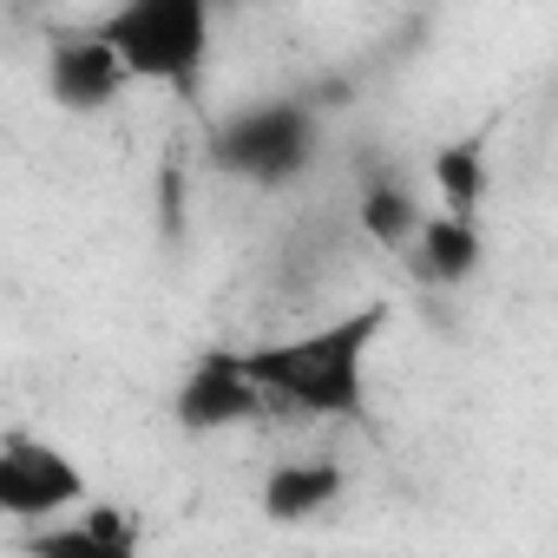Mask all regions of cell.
<instances>
[{
  "instance_id": "1",
  "label": "cell",
  "mask_w": 558,
  "mask_h": 558,
  "mask_svg": "<svg viewBox=\"0 0 558 558\" xmlns=\"http://www.w3.org/2000/svg\"><path fill=\"white\" fill-rule=\"evenodd\" d=\"M388 323V303L362 310V316H342L316 336H296V342H276V349H236L250 381L263 395H283L310 414H355L362 408V375H368V349Z\"/></svg>"
},
{
  "instance_id": "2",
  "label": "cell",
  "mask_w": 558,
  "mask_h": 558,
  "mask_svg": "<svg viewBox=\"0 0 558 558\" xmlns=\"http://www.w3.org/2000/svg\"><path fill=\"white\" fill-rule=\"evenodd\" d=\"M125 73L145 86H191L210 60V0H119L99 21Z\"/></svg>"
},
{
  "instance_id": "3",
  "label": "cell",
  "mask_w": 558,
  "mask_h": 558,
  "mask_svg": "<svg viewBox=\"0 0 558 558\" xmlns=\"http://www.w3.org/2000/svg\"><path fill=\"white\" fill-rule=\"evenodd\" d=\"M86 499H93V480H86V466L60 440H47L34 427H8V434H0V512H8V519L60 525Z\"/></svg>"
},
{
  "instance_id": "4",
  "label": "cell",
  "mask_w": 558,
  "mask_h": 558,
  "mask_svg": "<svg viewBox=\"0 0 558 558\" xmlns=\"http://www.w3.org/2000/svg\"><path fill=\"white\" fill-rule=\"evenodd\" d=\"M47 86H53V106H66V112H106V106H112L125 86H138V80L125 73L119 47H112L99 27H86V34L53 40Z\"/></svg>"
},
{
  "instance_id": "5",
  "label": "cell",
  "mask_w": 558,
  "mask_h": 558,
  "mask_svg": "<svg viewBox=\"0 0 558 558\" xmlns=\"http://www.w3.org/2000/svg\"><path fill=\"white\" fill-rule=\"evenodd\" d=\"M256 381H250V368H243V355H204L197 362V375L184 381V395H178V421L191 427V434H204V427H230V421H243L250 408H256Z\"/></svg>"
},
{
  "instance_id": "6",
  "label": "cell",
  "mask_w": 558,
  "mask_h": 558,
  "mask_svg": "<svg viewBox=\"0 0 558 558\" xmlns=\"http://www.w3.org/2000/svg\"><path fill=\"white\" fill-rule=\"evenodd\" d=\"M434 191H440V210L480 217V204H486V191H493L486 138H447V145L434 151Z\"/></svg>"
},
{
  "instance_id": "7",
  "label": "cell",
  "mask_w": 558,
  "mask_h": 558,
  "mask_svg": "<svg viewBox=\"0 0 558 558\" xmlns=\"http://www.w3.org/2000/svg\"><path fill=\"white\" fill-rule=\"evenodd\" d=\"M414 243H421L427 276H440V283H460V276L480 269V217H466V210L427 217V223L414 230Z\"/></svg>"
},
{
  "instance_id": "8",
  "label": "cell",
  "mask_w": 558,
  "mask_h": 558,
  "mask_svg": "<svg viewBox=\"0 0 558 558\" xmlns=\"http://www.w3.org/2000/svg\"><path fill=\"white\" fill-rule=\"evenodd\" d=\"M47 551L53 545H80V551H106V558H125L132 545H138V525H132V512L125 506H80V519L73 525H53L47 538H40Z\"/></svg>"
},
{
  "instance_id": "9",
  "label": "cell",
  "mask_w": 558,
  "mask_h": 558,
  "mask_svg": "<svg viewBox=\"0 0 558 558\" xmlns=\"http://www.w3.org/2000/svg\"><path fill=\"white\" fill-rule=\"evenodd\" d=\"M329 486H336L329 473H310V466H303L296 480H276V486H269V506H276V512H303V506H316Z\"/></svg>"
}]
</instances>
